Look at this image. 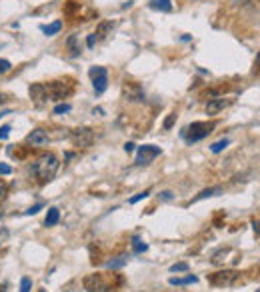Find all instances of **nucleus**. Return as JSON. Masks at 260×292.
<instances>
[{
	"mask_svg": "<svg viewBox=\"0 0 260 292\" xmlns=\"http://www.w3.org/2000/svg\"><path fill=\"white\" fill-rule=\"evenodd\" d=\"M150 194V190H144V192H140V194H136L134 198H130V204H136L138 200H142V198H146Z\"/></svg>",
	"mask_w": 260,
	"mask_h": 292,
	"instance_id": "nucleus-27",
	"label": "nucleus"
},
{
	"mask_svg": "<svg viewBox=\"0 0 260 292\" xmlns=\"http://www.w3.org/2000/svg\"><path fill=\"white\" fill-rule=\"evenodd\" d=\"M132 248H134V252H146V250H148V246H146L144 242H140L138 236L132 238Z\"/></svg>",
	"mask_w": 260,
	"mask_h": 292,
	"instance_id": "nucleus-20",
	"label": "nucleus"
},
{
	"mask_svg": "<svg viewBox=\"0 0 260 292\" xmlns=\"http://www.w3.org/2000/svg\"><path fill=\"white\" fill-rule=\"evenodd\" d=\"M234 2H238V4H240V2H246V0H234Z\"/></svg>",
	"mask_w": 260,
	"mask_h": 292,
	"instance_id": "nucleus-40",
	"label": "nucleus"
},
{
	"mask_svg": "<svg viewBox=\"0 0 260 292\" xmlns=\"http://www.w3.org/2000/svg\"><path fill=\"white\" fill-rule=\"evenodd\" d=\"M6 114H10V110H2V112H0V118H2V116H6Z\"/></svg>",
	"mask_w": 260,
	"mask_h": 292,
	"instance_id": "nucleus-37",
	"label": "nucleus"
},
{
	"mask_svg": "<svg viewBox=\"0 0 260 292\" xmlns=\"http://www.w3.org/2000/svg\"><path fill=\"white\" fill-rule=\"evenodd\" d=\"M60 28H62V22H60V20H56V22H52V24H48V26H40V30L44 32L46 36H54V34H58Z\"/></svg>",
	"mask_w": 260,
	"mask_h": 292,
	"instance_id": "nucleus-17",
	"label": "nucleus"
},
{
	"mask_svg": "<svg viewBox=\"0 0 260 292\" xmlns=\"http://www.w3.org/2000/svg\"><path fill=\"white\" fill-rule=\"evenodd\" d=\"M258 292H260V290H258Z\"/></svg>",
	"mask_w": 260,
	"mask_h": 292,
	"instance_id": "nucleus-42",
	"label": "nucleus"
},
{
	"mask_svg": "<svg viewBox=\"0 0 260 292\" xmlns=\"http://www.w3.org/2000/svg\"><path fill=\"white\" fill-rule=\"evenodd\" d=\"M230 104H232L230 98H212V100H208V104H206V114L214 116V114L222 112L226 106H230Z\"/></svg>",
	"mask_w": 260,
	"mask_h": 292,
	"instance_id": "nucleus-9",
	"label": "nucleus"
},
{
	"mask_svg": "<svg viewBox=\"0 0 260 292\" xmlns=\"http://www.w3.org/2000/svg\"><path fill=\"white\" fill-rule=\"evenodd\" d=\"M58 166H60L58 158H56L52 152H46V154H42V156L34 162L32 172H34V176L38 178V182L44 184V182H50V180L54 178Z\"/></svg>",
	"mask_w": 260,
	"mask_h": 292,
	"instance_id": "nucleus-1",
	"label": "nucleus"
},
{
	"mask_svg": "<svg viewBox=\"0 0 260 292\" xmlns=\"http://www.w3.org/2000/svg\"><path fill=\"white\" fill-rule=\"evenodd\" d=\"M256 62H258V64H260V52L256 54Z\"/></svg>",
	"mask_w": 260,
	"mask_h": 292,
	"instance_id": "nucleus-39",
	"label": "nucleus"
},
{
	"mask_svg": "<svg viewBox=\"0 0 260 292\" xmlns=\"http://www.w3.org/2000/svg\"><path fill=\"white\" fill-rule=\"evenodd\" d=\"M30 290H32L30 278H22V280H20V292H30Z\"/></svg>",
	"mask_w": 260,
	"mask_h": 292,
	"instance_id": "nucleus-24",
	"label": "nucleus"
},
{
	"mask_svg": "<svg viewBox=\"0 0 260 292\" xmlns=\"http://www.w3.org/2000/svg\"><path fill=\"white\" fill-rule=\"evenodd\" d=\"M174 118H176V114H170V116L164 120V128H166V130L172 128V122H174Z\"/></svg>",
	"mask_w": 260,
	"mask_h": 292,
	"instance_id": "nucleus-31",
	"label": "nucleus"
},
{
	"mask_svg": "<svg viewBox=\"0 0 260 292\" xmlns=\"http://www.w3.org/2000/svg\"><path fill=\"white\" fill-rule=\"evenodd\" d=\"M12 172V168L8 164H0V174H10Z\"/></svg>",
	"mask_w": 260,
	"mask_h": 292,
	"instance_id": "nucleus-33",
	"label": "nucleus"
},
{
	"mask_svg": "<svg viewBox=\"0 0 260 292\" xmlns=\"http://www.w3.org/2000/svg\"><path fill=\"white\" fill-rule=\"evenodd\" d=\"M94 44H96V36H94V34H90L88 38H86V46H88V48H92Z\"/></svg>",
	"mask_w": 260,
	"mask_h": 292,
	"instance_id": "nucleus-32",
	"label": "nucleus"
},
{
	"mask_svg": "<svg viewBox=\"0 0 260 292\" xmlns=\"http://www.w3.org/2000/svg\"><path fill=\"white\" fill-rule=\"evenodd\" d=\"M82 284H84V288L88 290V292H106L108 288H110L102 274H88V276H84Z\"/></svg>",
	"mask_w": 260,
	"mask_h": 292,
	"instance_id": "nucleus-8",
	"label": "nucleus"
},
{
	"mask_svg": "<svg viewBox=\"0 0 260 292\" xmlns=\"http://www.w3.org/2000/svg\"><path fill=\"white\" fill-rule=\"evenodd\" d=\"M228 144H230V140H228V138H222V140H218V142H214V144L210 146V150H212L214 154H218V152H222V150L226 148Z\"/></svg>",
	"mask_w": 260,
	"mask_h": 292,
	"instance_id": "nucleus-19",
	"label": "nucleus"
},
{
	"mask_svg": "<svg viewBox=\"0 0 260 292\" xmlns=\"http://www.w3.org/2000/svg\"><path fill=\"white\" fill-rule=\"evenodd\" d=\"M170 270H172V272H186V270H188V264H186V262L172 264V266H170Z\"/></svg>",
	"mask_w": 260,
	"mask_h": 292,
	"instance_id": "nucleus-23",
	"label": "nucleus"
},
{
	"mask_svg": "<svg viewBox=\"0 0 260 292\" xmlns=\"http://www.w3.org/2000/svg\"><path fill=\"white\" fill-rule=\"evenodd\" d=\"M212 128H214V122H192L190 126L186 128V132H184V138H186V142H198V140H202V138H206L210 132H212Z\"/></svg>",
	"mask_w": 260,
	"mask_h": 292,
	"instance_id": "nucleus-3",
	"label": "nucleus"
},
{
	"mask_svg": "<svg viewBox=\"0 0 260 292\" xmlns=\"http://www.w3.org/2000/svg\"><path fill=\"white\" fill-rule=\"evenodd\" d=\"M220 192H222L220 186H214V188H206V190H202L196 198H194V202H198V200H202V198H208V196H218Z\"/></svg>",
	"mask_w": 260,
	"mask_h": 292,
	"instance_id": "nucleus-18",
	"label": "nucleus"
},
{
	"mask_svg": "<svg viewBox=\"0 0 260 292\" xmlns=\"http://www.w3.org/2000/svg\"><path fill=\"white\" fill-rule=\"evenodd\" d=\"M68 46H70V48H72V54H74V56H76V54H78V50H80V48H78V46H76V34H72V36H70V38H68Z\"/></svg>",
	"mask_w": 260,
	"mask_h": 292,
	"instance_id": "nucleus-26",
	"label": "nucleus"
},
{
	"mask_svg": "<svg viewBox=\"0 0 260 292\" xmlns=\"http://www.w3.org/2000/svg\"><path fill=\"white\" fill-rule=\"evenodd\" d=\"M238 280H240V272H236V270H218V272L208 276V282L212 286H232Z\"/></svg>",
	"mask_w": 260,
	"mask_h": 292,
	"instance_id": "nucleus-4",
	"label": "nucleus"
},
{
	"mask_svg": "<svg viewBox=\"0 0 260 292\" xmlns=\"http://www.w3.org/2000/svg\"><path fill=\"white\" fill-rule=\"evenodd\" d=\"M70 140L74 146H78V148H88V146H92V142H94V130L88 126L76 128L70 132Z\"/></svg>",
	"mask_w": 260,
	"mask_h": 292,
	"instance_id": "nucleus-5",
	"label": "nucleus"
},
{
	"mask_svg": "<svg viewBox=\"0 0 260 292\" xmlns=\"http://www.w3.org/2000/svg\"><path fill=\"white\" fill-rule=\"evenodd\" d=\"M48 140H50V136H48V132H46L44 128H36V130H32V132L28 134V138H26V142L32 144V146H46Z\"/></svg>",
	"mask_w": 260,
	"mask_h": 292,
	"instance_id": "nucleus-10",
	"label": "nucleus"
},
{
	"mask_svg": "<svg viewBox=\"0 0 260 292\" xmlns=\"http://www.w3.org/2000/svg\"><path fill=\"white\" fill-rule=\"evenodd\" d=\"M8 134H10V126H8V124H4V126L0 128V140H4V138H8Z\"/></svg>",
	"mask_w": 260,
	"mask_h": 292,
	"instance_id": "nucleus-28",
	"label": "nucleus"
},
{
	"mask_svg": "<svg viewBox=\"0 0 260 292\" xmlns=\"http://www.w3.org/2000/svg\"><path fill=\"white\" fill-rule=\"evenodd\" d=\"M40 210H42V204H34V206H30V208H28V210H26L24 214H38Z\"/></svg>",
	"mask_w": 260,
	"mask_h": 292,
	"instance_id": "nucleus-29",
	"label": "nucleus"
},
{
	"mask_svg": "<svg viewBox=\"0 0 260 292\" xmlns=\"http://www.w3.org/2000/svg\"><path fill=\"white\" fill-rule=\"evenodd\" d=\"M112 26H114V22H110V20H104V22H100V24L96 26V32H94L96 40H98V38H106L108 32L112 30Z\"/></svg>",
	"mask_w": 260,
	"mask_h": 292,
	"instance_id": "nucleus-12",
	"label": "nucleus"
},
{
	"mask_svg": "<svg viewBox=\"0 0 260 292\" xmlns=\"http://www.w3.org/2000/svg\"><path fill=\"white\" fill-rule=\"evenodd\" d=\"M28 94H30V98H32L36 104H42L44 100H48V98H46V88H44V84H32V86L28 88Z\"/></svg>",
	"mask_w": 260,
	"mask_h": 292,
	"instance_id": "nucleus-11",
	"label": "nucleus"
},
{
	"mask_svg": "<svg viewBox=\"0 0 260 292\" xmlns=\"http://www.w3.org/2000/svg\"><path fill=\"white\" fill-rule=\"evenodd\" d=\"M4 100H6V98H4V94H0V104H2Z\"/></svg>",
	"mask_w": 260,
	"mask_h": 292,
	"instance_id": "nucleus-38",
	"label": "nucleus"
},
{
	"mask_svg": "<svg viewBox=\"0 0 260 292\" xmlns=\"http://www.w3.org/2000/svg\"><path fill=\"white\" fill-rule=\"evenodd\" d=\"M172 286H186V284H196L198 282V276H192V274H188L186 278H176V276H172L170 280H168Z\"/></svg>",
	"mask_w": 260,
	"mask_h": 292,
	"instance_id": "nucleus-14",
	"label": "nucleus"
},
{
	"mask_svg": "<svg viewBox=\"0 0 260 292\" xmlns=\"http://www.w3.org/2000/svg\"><path fill=\"white\" fill-rule=\"evenodd\" d=\"M60 220V210L58 208H48L46 218H44V226H56Z\"/></svg>",
	"mask_w": 260,
	"mask_h": 292,
	"instance_id": "nucleus-15",
	"label": "nucleus"
},
{
	"mask_svg": "<svg viewBox=\"0 0 260 292\" xmlns=\"http://www.w3.org/2000/svg\"><path fill=\"white\" fill-rule=\"evenodd\" d=\"M160 148L158 146H154V144H144V146H140L138 148V156H136V164L138 166H144V164H150L156 156H160Z\"/></svg>",
	"mask_w": 260,
	"mask_h": 292,
	"instance_id": "nucleus-6",
	"label": "nucleus"
},
{
	"mask_svg": "<svg viewBox=\"0 0 260 292\" xmlns=\"http://www.w3.org/2000/svg\"><path fill=\"white\" fill-rule=\"evenodd\" d=\"M126 256H118L116 260H110V262H108V268H120V266H124L126 264Z\"/></svg>",
	"mask_w": 260,
	"mask_h": 292,
	"instance_id": "nucleus-22",
	"label": "nucleus"
},
{
	"mask_svg": "<svg viewBox=\"0 0 260 292\" xmlns=\"http://www.w3.org/2000/svg\"><path fill=\"white\" fill-rule=\"evenodd\" d=\"M90 78H92V86H94V92L96 94H102L108 86V74H106V68L102 66H94L90 68Z\"/></svg>",
	"mask_w": 260,
	"mask_h": 292,
	"instance_id": "nucleus-7",
	"label": "nucleus"
},
{
	"mask_svg": "<svg viewBox=\"0 0 260 292\" xmlns=\"http://www.w3.org/2000/svg\"><path fill=\"white\" fill-rule=\"evenodd\" d=\"M150 6H152L154 10H162V12H170L172 10L170 0H150Z\"/></svg>",
	"mask_w": 260,
	"mask_h": 292,
	"instance_id": "nucleus-16",
	"label": "nucleus"
},
{
	"mask_svg": "<svg viewBox=\"0 0 260 292\" xmlns=\"http://www.w3.org/2000/svg\"><path fill=\"white\" fill-rule=\"evenodd\" d=\"M124 92H126V96H128L130 100H144V92H142L140 86H136V84H128V86L124 88Z\"/></svg>",
	"mask_w": 260,
	"mask_h": 292,
	"instance_id": "nucleus-13",
	"label": "nucleus"
},
{
	"mask_svg": "<svg viewBox=\"0 0 260 292\" xmlns=\"http://www.w3.org/2000/svg\"><path fill=\"white\" fill-rule=\"evenodd\" d=\"M258 2H260V0H258Z\"/></svg>",
	"mask_w": 260,
	"mask_h": 292,
	"instance_id": "nucleus-41",
	"label": "nucleus"
},
{
	"mask_svg": "<svg viewBox=\"0 0 260 292\" xmlns=\"http://www.w3.org/2000/svg\"><path fill=\"white\" fill-rule=\"evenodd\" d=\"M252 228H254V234H256V236H260V222H258V220H254V222H252Z\"/></svg>",
	"mask_w": 260,
	"mask_h": 292,
	"instance_id": "nucleus-34",
	"label": "nucleus"
},
{
	"mask_svg": "<svg viewBox=\"0 0 260 292\" xmlns=\"http://www.w3.org/2000/svg\"><path fill=\"white\" fill-rule=\"evenodd\" d=\"M134 146H136L134 142H126V144H124V150H126V152H132V150H134Z\"/></svg>",
	"mask_w": 260,
	"mask_h": 292,
	"instance_id": "nucleus-35",
	"label": "nucleus"
},
{
	"mask_svg": "<svg viewBox=\"0 0 260 292\" xmlns=\"http://www.w3.org/2000/svg\"><path fill=\"white\" fill-rule=\"evenodd\" d=\"M10 68H12L10 62H8V60H4V58H0V74H6Z\"/></svg>",
	"mask_w": 260,
	"mask_h": 292,
	"instance_id": "nucleus-25",
	"label": "nucleus"
},
{
	"mask_svg": "<svg viewBox=\"0 0 260 292\" xmlns=\"http://www.w3.org/2000/svg\"><path fill=\"white\" fill-rule=\"evenodd\" d=\"M70 104L68 102H62V104H58V106L54 108V114H66V112H70Z\"/></svg>",
	"mask_w": 260,
	"mask_h": 292,
	"instance_id": "nucleus-21",
	"label": "nucleus"
},
{
	"mask_svg": "<svg viewBox=\"0 0 260 292\" xmlns=\"http://www.w3.org/2000/svg\"><path fill=\"white\" fill-rule=\"evenodd\" d=\"M160 198H162V200H170V198H172V192H168V190H164V192L160 194Z\"/></svg>",
	"mask_w": 260,
	"mask_h": 292,
	"instance_id": "nucleus-36",
	"label": "nucleus"
},
{
	"mask_svg": "<svg viewBox=\"0 0 260 292\" xmlns=\"http://www.w3.org/2000/svg\"><path fill=\"white\" fill-rule=\"evenodd\" d=\"M44 88H46L48 100H64L66 96L72 94L74 84H72V80H52L48 84H44Z\"/></svg>",
	"mask_w": 260,
	"mask_h": 292,
	"instance_id": "nucleus-2",
	"label": "nucleus"
},
{
	"mask_svg": "<svg viewBox=\"0 0 260 292\" xmlns=\"http://www.w3.org/2000/svg\"><path fill=\"white\" fill-rule=\"evenodd\" d=\"M6 190H8V188H6V182H4L2 178H0V200H2V198L6 196Z\"/></svg>",
	"mask_w": 260,
	"mask_h": 292,
	"instance_id": "nucleus-30",
	"label": "nucleus"
}]
</instances>
